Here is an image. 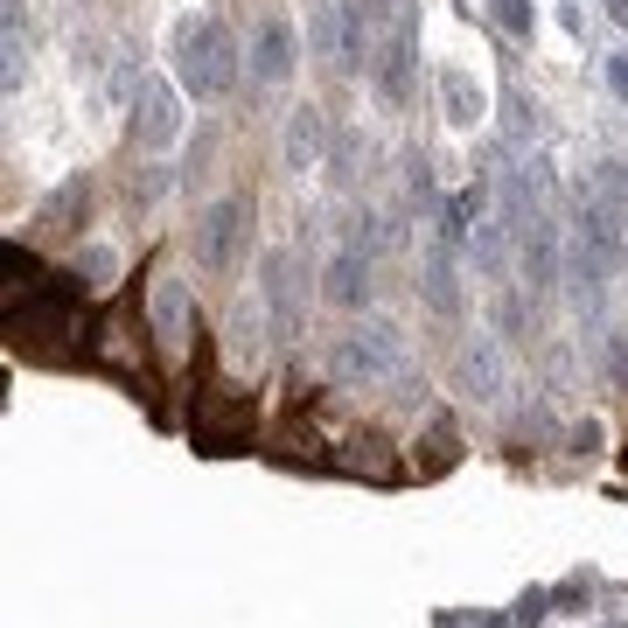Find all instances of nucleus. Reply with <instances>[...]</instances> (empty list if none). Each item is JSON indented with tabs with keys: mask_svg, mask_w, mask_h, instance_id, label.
Masks as SVG:
<instances>
[{
	"mask_svg": "<svg viewBox=\"0 0 628 628\" xmlns=\"http://www.w3.org/2000/svg\"><path fill=\"white\" fill-rule=\"evenodd\" d=\"M175 64H182V91L189 99H224L238 84V43L224 22H189L182 43H175Z\"/></svg>",
	"mask_w": 628,
	"mask_h": 628,
	"instance_id": "1",
	"label": "nucleus"
},
{
	"mask_svg": "<svg viewBox=\"0 0 628 628\" xmlns=\"http://www.w3.org/2000/svg\"><path fill=\"white\" fill-rule=\"evenodd\" d=\"M78 273H49L43 287H28V300H8V335H35V342H64V335H84L78 329Z\"/></svg>",
	"mask_w": 628,
	"mask_h": 628,
	"instance_id": "2",
	"label": "nucleus"
},
{
	"mask_svg": "<svg viewBox=\"0 0 628 628\" xmlns=\"http://www.w3.org/2000/svg\"><path fill=\"white\" fill-rule=\"evenodd\" d=\"M335 377L342 385H385V377L406 370V350H398V335L391 329H377V321H364V329H350L335 342Z\"/></svg>",
	"mask_w": 628,
	"mask_h": 628,
	"instance_id": "3",
	"label": "nucleus"
},
{
	"mask_svg": "<svg viewBox=\"0 0 628 628\" xmlns=\"http://www.w3.org/2000/svg\"><path fill=\"white\" fill-rule=\"evenodd\" d=\"M244 231H252V203H244V196L209 203L196 217V259L209 265V273H231L238 252H244Z\"/></svg>",
	"mask_w": 628,
	"mask_h": 628,
	"instance_id": "4",
	"label": "nucleus"
},
{
	"mask_svg": "<svg viewBox=\"0 0 628 628\" xmlns=\"http://www.w3.org/2000/svg\"><path fill=\"white\" fill-rule=\"evenodd\" d=\"M84 356L91 364H105V370H119V377H140L147 364V350H140V335H133V315H126V300H112V308L91 321V335H84Z\"/></svg>",
	"mask_w": 628,
	"mask_h": 628,
	"instance_id": "5",
	"label": "nucleus"
},
{
	"mask_svg": "<svg viewBox=\"0 0 628 628\" xmlns=\"http://www.w3.org/2000/svg\"><path fill=\"white\" fill-rule=\"evenodd\" d=\"M517 252H524V287H530V300H545L551 287H559V252H566V244H559V224H551L545 217V209H538V217H530V231L517 238Z\"/></svg>",
	"mask_w": 628,
	"mask_h": 628,
	"instance_id": "6",
	"label": "nucleus"
},
{
	"mask_svg": "<svg viewBox=\"0 0 628 628\" xmlns=\"http://www.w3.org/2000/svg\"><path fill=\"white\" fill-rule=\"evenodd\" d=\"M182 133V112H175V91L161 78H140V99H133V140L140 147H168Z\"/></svg>",
	"mask_w": 628,
	"mask_h": 628,
	"instance_id": "7",
	"label": "nucleus"
},
{
	"mask_svg": "<svg viewBox=\"0 0 628 628\" xmlns=\"http://www.w3.org/2000/svg\"><path fill=\"white\" fill-rule=\"evenodd\" d=\"M321 294H329L335 308H364V300H370V252H364V244H342V252L329 259Z\"/></svg>",
	"mask_w": 628,
	"mask_h": 628,
	"instance_id": "8",
	"label": "nucleus"
},
{
	"mask_svg": "<svg viewBox=\"0 0 628 628\" xmlns=\"http://www.w3.org/2000/svg\"><path fill=\"white\" fill-rule=\"evenodd\" d=\"M155 335H161V350H168V356H175L182 342L196 335V321H189V287H182L175 273H161V279H155Z\"/></svg>",
	"mask_w": 628,
	"mask_h": 628,
	"instance_id": "9",
	"label": "nucleus"
},
{
	"mask_svg": "<svg viewBox=\"0 0 628 628\" xmlns=\"http://www.w3.org/2000/svg\"><path fill=\"white\" fill-rule=\"evenodd\" d=\"M265 300H273V329L300 335V273H294V252L265 259Z\"/></svg>",
	"mask_w": 628,
	"mask_h": 628,
	"instance_id": "10",
	"label": "nucleus"
},
{
	"mask_svg": "<svg viewBox=\"0 0 628 628\" xmlns=\"http://www.w3.org/2000/svg\"><path fill=\"white\" fill-rule=\"evenodd\" d=\"M252 78L259 84H287L294 78V28L287 22H265L252 43Z\"/></svg>",
	"mask_w": 628,
	"mask_h": 628,
	"instance_id": "11",
	"label": "nucleus"
},
{
	"mask_svg": "<svg viewBox=\"0 0 628 628\" xmlns=\"http://www.w3.org/2000/svg\"><path fill=\"white\" fill-rule=\"evenodd\" d=\"M321 147H329V119H321V105H300L294 119H287V168H315L321 161Z\"/></svg>",
	"mask_w": 628,
	"mask_h": 628,
	"instance_id": "12",
	"label": "nucleus"
},
{
	"mask_svg": "<svg viewBox=\"0 0 628 628\" xmlns=\"http://www.w3.org/2000/svg\"><path fill=\"white\" fill-rule=\"evenodd\" d=\"M461 385H468V398H482V406H496V398H503V356H496V342H468V350H461Z\"/></svg>",
	"mask_w": 628,
	"mask_h": 628,
	"instance_id": "13",
	"label": "nucleus"
},
{
	"mask_svg": "<svg viewBox=\"0 0 628 628\" xmlns=\"http://www.w3.org/2000/svg\"><path fill=\"white\" fill-rule=\"evenodd\" d=\"M308 43H315V56H335L342 64V49H350V14H342L335 0H308Z\"/></svg>",
	"mask_w": 628,
	"mask_h": 628,
	"instance_id": "14",
	"label": "nucleus"
},
{
	"mask_svg": "<svg viewBox=\"0 0 628 628\" xmlns=\"http://www.w3.org/2000/svg\"><path fill=\"white\" fill-rule=\"evenodd\" d=\"M419 287H426V308L433 315H461V287H454V259H447V244H441V252H433L426 259V273H419Z\"/></svg>",
	"mask_w": 628,
	"mask_h": 628,
	"instance_id": "15",
	"label": "nucleus"
},
{
	"mask_svg": "<svg viewBox=\"0 0 628 628\" xmlns=\"http://www.w3.org/2000/svg\"><path fill=\"white\" fill-rule=\"evenodd\" d=\"M377 84H385V99H391V105L412 91V22H398L391 49H385V64H377Z\"/></svg>",
	"mask_w": 628,
	"mask_h": 628,
	"instance_id": "16",
	"label": "nucleus"
},
{
	"mask_svg": "<svg viewBox=\"0 0 628 628\" xmlns=\"http://www.w3.org/2000/svg\"><path fill=\"white\" fill-rule=\"evenodd\" d=\"M441 105H447L454 126H475V119H482V91H475L468 70H441Z\"/></svg>",
	"mask_w": 628,
	"mask_h": 628,
	"instance_id": "17",
	"label": "nucleus"
},
{
	"mask_svg": "<svg viewBox=\"0 0 628 628\" xmlns=\"http://www.w3.org/2000/svg\"><path fill=\"white\" fill-rule=\"evenodd\" d=\"M0 84H22V0H0Z\"/></svg>",
	"mask_w": 628,
	"mask_h": 628,
	"instance_id": "18",
	"label": "nucleus"
},
{
	"mask_svg": "<svg viewBox=\"0 0 628 628\" xmlns=\"http://www.w3.org/2000/svg\"><path fill=\"white\" fill-rule=\"evenodd\" d=\"M0 273H8V300H22V287H43V259H35V252H22V244H0Z\"/></svg>",
	"mask_w": 628,
	"mask_h": 628,
	"instance_id": "19",
	"label": "nucleus"
},
{
	"mask_svg": "<svg viewBox=\"0 0 628 628\" xmlns=\"http://www.w3.org/2000/svg\"><path fill=\"white\" fill-rule=\"evenodd\" d=\"M503 231H510V224L496 217V224H475V231H468V252H475V273H503Z\"/></svg>",
	"mask_w": 628,
	"mask_h": 628,
	"instance_id": "20",
	"label": "nucleus"
},
{
	"mask_svg": "<svg viewBox=\"0 0 628 628\" xmlns=\"http://www.w3.org/2000/svg\"><path fill=\"white\" fill-rule=\"evenodd\" d=\"M496 8V28L510 43H530V28H538V14H530V0H489Z\"/></svg>",
	"mask_w": 628,
	"mask_h": 628,
	"instance_id": "21",
	"label": "nucleus"
},
{
	"mask_svg": "<svg viewBox=\"0 0 628 628\" xmlns=\"http://www.w3.org/2000/svg\"><path fill=\"white\" fill-rule=\"evenodd\" d=\"M350 447H356V454H342V468H350V475H391V461L377 454L385 441H350Z\"/></svg>",
	"mask_w": 628,
	"mask_h": 628,
	"instance_id": "22",
	"label": "nucleus"
},
{
	"mask_svg": "<svg viewBox=\"0 0 628 628\" xmlns=\"http://www.w3.org/2000/svg\"><path fill=\"white\" fill-rule=\"evenodd\" d=\"M503 112H510V147H524V140H530V133H538V105H530V99H524V91H517V99H510Z\"/></svg>",
	"mask_w": 628,
	"mask_h": 628,
	"instance_id": "23",
	"label": "nucleus"
},
{
	"mask_svg": "<svg viewBox=\"0 0 628 628\" xmlns=\"http://www.w3.org/2000/svg\"><path fill=\"white\" fill-rule=\"evenodd\" d=\"M244 350L259 356V315L252 308H238V321H231V364H244Z\"/></svg>",
	"mask_w": 628,
	"mask_h": 628,
	"instance_id": "24",
	"label": "nucleus"
},
{
	"mask_svg": "<svg viewBox=\"0 0 628 628\" xmlns=\"http://www.w3.org/2000/svg\"><path fill=\"white\" fill-rule=\"evenodd\" d=\"M586 601H594V580H586V573H573L559 594H551V607H586Z\"/></svg>",
	"mask_w": 628,
	"mask_h": 628,
	"instance_id": "25",
	"label": "nucleus"
},
{
	"mask_svg": "<svg viewBox=\"0 0 628 628\" xmlns=\"http://www.w3.org/2000/svg\"><path fill=\"white\" fill-rule=\"evenodd\" d=\"M607 377L628 391V335H607Z\"/></svg>",
	"mask_w": 628,
	"mask_h": 628,
	"instance_id": "26",
	"label": "nucleus"
},
{
	"mask_svg": "<svg viewBox=\"0 0 628 628\" xmlns=\"http://www.w3.org/2000/svg\"><path fill=\"white\" fill-rule=\"evenodd\" d=\"M551 615V594H524L517 601V615H510V621H517V628H530V621H545Z\"/></svg>",
	"mask_w": 628,
	"mask_h": 628,
	"instance_id": "27",
	"label": "nucleus"
},
{
	"mask_svg": "<svg viewBox=\"0 0 628 628\" xmlns=\"http://www.w3.org/2000/svg\"><path fill=\"white\" fill-rule=\"evenodd\" d=\"M78 273H91V287H105V279H112V252H84Z\"/></svg>",
	"mask_w": 628,
	"mask_h": 628,
	"instance_id": "28",
	"label": "nucleus"
},
{
	"mask_svg": "<svg viewBox=\"0 0 628 628\" xmlns=\"http://www.w3.org/2000/svg\"><path fill=\"white\" fill-rule=\"evenodd\" d=\"M496 321H503V335L517 342V335H524V300H503V315H496Z\"/></svg>",
	"mask_w": 628,
	"mask_h": 628,
	"instance_id": "29",
	"label": "nucleus"
},
{
	"mask_svg": "<svg viewBox=\"0 0 628 628\" xmlns=\"http://www.w3.org/2000/svg\"><path fill=\"white\" fill-rule=\"evenodd\" d=\"M607 84H615V99L628 105V56H607Z\"/></svg>",
	"mask_w": 628,
	"mask_h": 628,
	"instance_id": "30",
	"label": "nucleus"
},
{
	"mask_svg": "<svg viewBox=\"0 0 628 628\" xmlns=\"http://www.w3.org/2000/svg\"><path fill=\"white\" fill-rule=\"evenodd\" d=\"M573 447H580V454L601 447V426H594V419H580V426H573Z\"/></svg>",
	"mask_w": 628,
	"mask_h": 628,
	"instance_id": "31",
	"label": "nucleus"
},
{
	"mask_svg": "<svg viewBox=\"0 0 628 628\" xmlns=\"http://www.w3.org/2000/svg\"><path fill=\"white\" fill-rule=\"evenodd\" d=\"M607 14H615V22L628 28V0H607Z\"/></svg>",
	"mask_w": 628,
	"mask_h": 628,
	"instance_id": "32",
	"label": "nucleus"
}]
</instances>
